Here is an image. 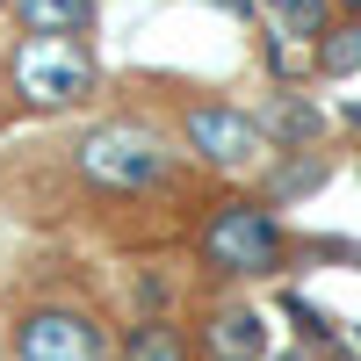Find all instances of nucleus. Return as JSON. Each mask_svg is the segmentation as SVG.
<instances>
[{"instance_id": "obj_1", "label": "nucleus", "mask_w": 361, "mask_h": 361, "mask_svg": "<svg viewBox=\"0 0 361 361\" xmlns=\"http://www.w3.org/2000/svg\"><path fill=\"white\" fill-rule=\"evenodd\" d=\"M195 253H202L209 275H224V282H260V275H275V267H282L289 238H282V224H275V209H267V202L231 195V202H217V209L202 217Z\"/></svg>"}, {"instance_id": "obj_2", "label": "nucleus", "mask_w": 361, "mask_h": 361, "mask_svg": "<svg viewBox=\"0 0 361 361\" xmlns=\"http://www.w3.org/2000/svg\"><path fill=\"white\" fill-rule=\"evenodd\" d=\"M73 166H80V180H94V188H109V195H145V188H166L173 180V152L159 145V130L130 123V116L80 130Z\"/></svg>"}, {"instance_id": "obj_3", "label": "nucleus", "mask_w": 361, "mask_h": 361, "mask_svg": "<svg viewBox=\"0 0 361 361\" xmlns=\"http://www.w3.org/2000/svg\"><path fill=\"white\" fill-rule=\"evenodd\" d=\"M94 80H102V66L80 37H29L8 58V87L22 109H73L94 94Z\"/></svg>"}, {"instance_id": "obj_4", "label": "nucleus", "mask_w": 361, "mask_h": 361, "mask_svg": "<svg viewBox=\"0 0 361 361\" xmlns=\"http://www.w3.org/2000/svg\"><path fill=\"white\" fill-rule=\"evenodd\" d=\"M8 361H116V340L87 304H29L8 333Z\"/></svg>"}, {"instance_id": "obj_5", "label": "nucleus", "mask_w": 361, "mask_h": 361, "mask_svg": "<svg viewBox=\"0 0 361 361\" xmlns=\"http://www.w3.org/2000/svg\"><path fill=\"white\" fill-rule=\"evenodd\" d=\"M180 137H188V152L202 166H217V173H246L267 152V130L246 109H231V102H188L180 109Z\"/></svg>"}, {"instance_id": "obj_6", "label": "nucleus", "mask_w": 361, "mask_h": 361, "mask_svg": "<svg viewBox=\"0 0 361 361\" xmlns=\"http://www.w3.org/2000/svg\"><path fill=\"white\" fill-rule=\"evenodd\" d=\"M202 354L209 361H267V318L253 304H217L202 318Z\"/></svg>"}, {"instance_id": "obj_7", "label": "nucleus", "mask_w": 361, "mask_h": 361, "mask_svg": "<svg viewBox=\"0 0 361 361\" xmlns=\"http://www.w3.org/2000/svg\"><path fill=\"white\" fill-rule=\"evenodd\" d=\"M116 361H195V347H188V333L173 318H137L116 340Z\"/></svg>"}, {"instance_id": "obj_8", "label": "nucleus", "mask_w": 361, "mask_h": 361, "mask_svg": "<svg viewBox=\"0 0 361 361\" xmlns=\"http://www.w3.org/2000/svg\"><path fill=\"white\" fill-rule=\"evenodd\" d=\"M22 37H80L94 22V0H15Z\"/></svg>"}, {"instance_id": "obj_9", "label": "nucleus", "mask_w": 361, "mask_h": 361, "mask_svg": "<svg viewBox=\"0 0 361 361\" xmlns=\"http://www.w3.org/2000/svg\"><path fill=\"white\" fill-rule=\"evenodd\" d=\"M260 15L275 22V37L311 44V51H318V37L333 29V0H260Z\"/></svg>"}, {"instance_id": "obj_10", "label": "nucleus", "mask_w": 361, "mask_h": 361, "mask_svg": "<svg viewBox=\"0 0 361 361\" xmlns=\"http://www.w3.org/2000/svg\"><path fill=\"white\" fill-rule=\"evenodd\" d=\"M260 130H267V137H282L289 152H304V145H311V137L325 130V116H318V109H311L304 94H282L275 109H267V123H260Z\"/></svg>"}, {"instance_id": "obj_11", "label": "nucleus", "mask_w": 361, "mask_h": 361, "mask_svg": "<svg viewBox=\"0 0 361 361\" xmlns=\"http://www.w3.org/2000/svg\"><path fill=\"white\" fill-rule=\"evenodd\" d=\"M318 73H325V80H347V73H361V22H347V29H325V37H318Z\"/></svg>"}, {"instance_id": "obj_12", "label": "nucleus", "mask_w": 361, "mask_h": 361, "mask_svg": "<svg viewBox=\"0 0 361 361\" xmlns=\"http://www.w3.org/2000/svg\"><path fill=\"white\" fill-rule=\"evenodd\" d=\"M311 180H325V159H304V166H289V173L275 180V195H304Z\"/></svg>"}, {"instance_id": "obj_13", "label": "nucleus", "mask_w": 361, "mask_h": 361, "mask_svg": "<svg viewBox=\"0 0 361 361\" xmlns=\"http://www.w3.org/2000/svg\"><path fill=\"white\" fill-rule=\"evenodd\" d=\"M275 361H325L318 347H289V354H275Z\"/></svg>"}, {"instance_id": "obj_14", "label": "nucleus", "mask_w": 361, "mask_h": 361, "mask_svg": "<svg viewBox=\"0 0 361 361\" xmlns=\"http://www.w3.org/2000/svg\"><path fill=\"white\" fill-rule=\"evenodd\" d=\"M209 8H224V15H253V0H209Z\"/></svg>"}, {"instance_id": "obj_15", "label": "nucleus", "mask_w": 361, "mask_h": 361, "mask_svg": "<svg viewBox=\"0 0 361 361\" xmlns=\"http://www.w3.org/2000/svg\"><path fill=\"white\" fill-rule=\"evenodd\" d=\"M340 8H354V15H361V0H340Z\"/></svg>"}]
</instances>
